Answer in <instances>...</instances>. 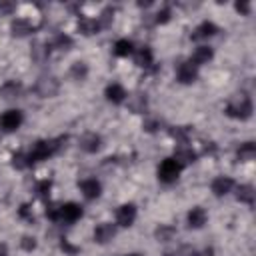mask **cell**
Wrapping results in <instances>:
<instances>
[{
	"mask_svg": "<svg viewBox=\"0 0 256 256\" xmlns=\"http://www.w3.org/2000/svg\"><path fill=\"white\" fill-rule=\"evenodd\" d=\"M62 142H66V136H60V138H52V140H36L32 144V148L26 152V162L28 166L36 164V162H42V160H48L52 154H56L62 146Z\"/></svg>",
	"mask_w": 256,
	"mask_h": 256,
	"instance_id": "obj_1",
	"label": "cell"
},
{
	"mask_svg": "<svg viewBox=\"0 0 256 256\" xmlns=\"http://www.w3.org/2000/svg\"><path fill=\"white\" fill-rule=\"evenodd\" d=\"M230 118H236V120H248L252 116V100L248 94L240 92V94H234L228 104H226V110H224Z\"/></svg>",
	"mask_w": 256,
	"mask_h": 256,
	"instance_id": "obj_2",
	"label": "cell"
},
{
	"mask_svg": "<svg viewBox=\"0 0 256 256\" xmlns=\"http://www.w3.org/2000/svg\"><path fill=\"white\" fill-rule=\"evenodd\" d=\"M34 90H36V94L42 96V98H52V96L58 94L60 82H58V78L52 76V74H42V76L36 80Z\"/></svg>",
	"mask_w": 256,
	"mask_h": 256,
	"instance_id": "obj_3",
	"label": "cell"
},
{
	"mask_svg": "<svg viewBox=\"0 0 256 256\" xmlns=\"http://www.w3.org/2000/svg\"><path fill=\"white\" fill-rule=\"evenodd\" d=\"M180 172H182V166L174 158H166L158 166V180L164 182V184H172V182L178 180Z\"/></svg>",
	"mask_w": 256,
	"mask_h": 256,
	"instance_id": "obj_4",
	"label": "cell"
},
{
	"mask_svg": "<svg viewBox=\"0 0 256 256\" xmlns=\"http://www.w3.org/2000/svg\"><path fill=\"white\" fill-rule=\"evenodd\" d=\"M22 122H24V114H22V110H18V108H10V110H6V112L0 116V128H2L4 132H14V130H18V128L22 126Z\"/></svg>",
	"mask_w": 256,
	"mask_h": 256,
	"instance_id": "obj_5",
	"label": "cell"
},
{
	"mask_svg": "<svg viewBox=\"0 0 256 256\" xmlns=\"http://www.w3.org/2000/svg\"><path fill=\"white\" fill-rule=\"evenodd\" d=\"M82 218V206L76 202H66L62 206H58V222L64 224H74L76 220Z\"/></svg>",
	"mask_w": 256,
	"mask_h": 256,
	"instance_id": "obj_6",
	"label": "cell"
},
{
	"mask_svg": "<svg viewBox=\"0 0 256 256\" xmlns=\"http://www.w3.org/2000/svg\"><path fill=\"white\" fill-rule=\"evenodd\" d=\"M136 214H138V210H136V206H134V204H122V206L116 210V222H118L120 226L128 228V226H132V224H134Z\"/></svg>",
	"mask_w": 256,
	"mask_h": 256,
	"instance_id": "obj_7",
	"label": "cell"
},
{
	"mask_svg": "<svg viewBox=\"0 0 256 256\" xmlns=\"http://www.w3.org/2000/svg\"><path fill=\"white\" fill-rule=\"evenodd\" d=\"M176 76H178V80H180L182 84H192V82L198 78V66H194L190 60H186V62H182V64L178 66Z\"/></svg>",
	"mask_w": 256,
	"mask_h": 256,
	"instance_id": "obj_8",
	"label": "cell"
},
{
	"mask_svg": "<svg viewBox=\"0 0 256 256\" xmlns=\"http://www.w3.org/2000/svg\"><path fill=\"white\" fill-rule=\"evenodd\" d=\"M22 94H24V86L16 80H8L0 86V96L4 100H16V98H22Z\"/></svg>",
	"mask_w": 256,
	"mask_h": 256,
	"instance_id": "obj_9",
	"label": "cell"
},
{
	"mask_svg": "<svg viewBox=\"0 0 256 256\" xmlns=\"http://www.w3.org/2000/svg\"><path fill=\"white\" fill-rule=\"evenodd\" d=\"M100 146H102V136L96 134V132H86V134L80 138V148H82L84 152H88V154L98 152Z\"/></svg>",
	"mask_w": 256,
	"mask_h": 256,
	"instance_id": "obj_10",
	"label": "cell"
},
{
	"mask_svg": "<svg viewBox=\"0 0 256 256\" xmlns=\"http://www.w3.org/2000/svg\"><path fill=\"white\" fill-rule=\"evenodd\" d=\"M114 236H116V226L110 224V222H102V224H98L96 230H94V240H96L98 244H108Z\"/></svg>",
	"mask_w": 256,
	"mask_h": 256,
	"instance_id": "obj_11",
	"label": "cell"
},
{
	"mask_svg": "<svg viewBox=\"0 0 256 256\" xmlns=\"http://www.w3.org/2000/svg\"><path fill=\"white\" fill-rule=\"evenodd\" d=\"M78 186H80V190H82L84 198H88V200L98 198V196H100V192H102V184H100L96 178H86V180H82Z\"/></svg>",
	"mask_w": 256,
	"mask_h": 256,
	"instance_id": "obj_12",
	"label": "cell"
},
{
	"mask_svg": "<svg viewBox=\"0 0 256 256\" xmlns=\"http://www.w3.org/2000/svg\"><path fill=\"white\" fill-rule=\"evenodd\" d=\"M212 192H214V196H226L232 188H234V180L230 178V176H218V178H214L212 180Z\"/></svg>",
	"mask_w": 256,
	"mask_h": 256,
	"instance_id": "obj_13",
	"label": "cell"
},
{
	"mask_svg": "<svg viewBox=\"0 0 256 256\" xmlns=\"http://www.w3.org/2000/svg\"><path fill=\"white\" fill-rule=\"evenodd\" d=\"M104 96H106V100L112 102V104H122L128 94H126V90H124L120 84H108L106 90H104Z\"/></svg>",
	"mask_w": 256,
	"mask_h": 256,
	"instance_id": "obj_14",
	"label": "cell"
},
{
	"mask_svg": "<svg viewBox=\"0 0 256 256\" xmlns=\"http://www.w3.org/2000/svg\"><path fill=\"white\" fill-rule=\"evenodd\" d=\"M188 226L190 228H202L204 224H206V220H208V214H206V210L204 208H200V206H194L190 212H188Z\"/></svg>",
	"mask_w": 256,
	"mask_h": 256,
	"instance_id": "obj_15",
	"label": "cell"
},
{
	"mask_svg": "<svg viewBox=\"0 0 256 256\" xmlns=\"http://www.w3.org/2000/svg\"><path fill=\"white\" fill-rule=\"evenodd\" d=\"M10 30H12V34H14V36H26V34L34 32V30H36V26H34L28 18H16V20L12 22Z\"/></svg>",
	"mask_w": 256,
	"mask_h": 256,
	"instance_id": "obj_16",
	"label": "cell"
},
{
	"mask_svg": "<svg viewBox=\"0 0 256 256\" xmlns=\"http://www.w3.org/2000/svg\"><path fill=\"white\" fill-rule=\"evenodd\" d=\"M218 32V26L214 22H202L200 26H196V30L192 32V40H202V38H210Z\"/></svg>",
	"mask_w": 256,
	"mask_h": 256,
	"instance_id": "obj_17",
	"label": "cell"
},
{
	"mask_svg": "<svg viewBox=\"0 0 256 256\" xmlns=\"http://www.w3.org/2000/svg\"><path fill=\"white\" fill-rule=\"evenodd\" d=\"M212 56H214V52H212L210 46H198V48L194 50L190 62H192L194 66H202V64H206L208 60H212Z\"/></svg>",
	"mask_w": 256,
	"mask_h": 256,
	"instance_id": "obj_18",
	"label": "cell"
},
{
	"mask_svg": "<svg viewBox=\"0 0 256 256\" xmlns=\"http://www.w3.org/2000/svg\"><path fill=\"white\" fill-rule=\"evenodd\" d=\"M198 158V154L192 150V148H188V146H182V148H178L176 152H174V160L184 168L186 164H192L194 160Z\"/></svg>",
	"mask_w": 256,
	"mask_h": 256,
	"instance_id": "obj_19",
	"label": "cell"
},
{
	"mask_svg": "<svg viewBox=\"0 0 256 256\" xmlns=\"http://www.w3.org/2000/svg\"><path fill=\"white\" fill-rule=\"evenodd\" d=\"M98 30H102V28H100V24H98L96 18H80L78 20V32H82L84 36L98 34Z\"/></svg>",
	"mask_w": 256,
	"mask_h": 256,
	"instance_id": "obj_20",
	"label": "cell"
},
{
	"mask_svg": "<svg viewBox=\"0 0 256 256\" xmlns=\"http://www.w3.org/2000/svg\"><path fill=\"white\" fill-rule=\"evenodd\" d=\"M30 56H32V60H36L38 64L46 62L48 56H50V44H46V42H34Z\"/></svg>",
	"mask_w": 256,
	"mask_h": 256,
	"instance_id": "obj_21",
	"label": "cell"
},
{
	"mask_svg": "<svg viewBox=\"0 0 256 256\" xmlns=\"http://www.w3.org/2000/svg\"><path fill=\"white\" fill-rule=\"evenodd\" d=\"M254 196H256V192H254L252 184H242L236 188V200H240L248 206H254Z\"/></svg>",
	"mask_w": 256,
	"mask_h": 256,
	"instance_id": "obj_22",
	"label": "cell"
},
{
	"mask_svg": "<svg viewBox=\"0 0 256 256\" xmlns=\"http://www.w3.org/2000/svg\"><path fill=\"white\" fill-rule=\"evenodd\" d=\"M254 156H256V144L254 142H244L236 150V158L240 162H250V160H254Z\"/></svg>",
	"mask_w": 256,
	"mask_h": 256,
	"instance_id": "obj_23",
	"label": "cell"
},
{
	"mask_svg": "<svg viewBox=\"0 0 256 256\" xmlns=\"http://www.w3.org/2000/svg\"><path fill=\"white\" fill-rule=\"evenodd\" d=\"M134 62H136V66H140V68H150V66H152V62H154L152 50H150L148 46L140 48V50L136 52V58H134Z\"/></svg>",
	"mask_w": 256,
	"mask_h": 256,
	"instance_id": "obj_24",
	"label": "cell"
},
{
	"mask_svg": "<svg viewBox=\"0 0 256 256\" xmlns=\"http://www.w3.org/2000/svg\"><path fill=\"white\" fill-rule=\"evenodd\" d=\"M174 234H176V228L170 226V224H160L156 228V232H154V236H156L158 242H168V240L174 238Z\"/></svg>",
	"mask_w": 256,
	"mask_h": 256,
	"instance_id": "obj_25",
	"label": "cell"
},
{
	"mask_svg": "<svg viewBox=\"0 0 256 256\" xmlns=\"http://www.w3.org/2000/svg\"><path fill=\"white\" fill-rule=\"evenodd\" d=\"M132 50H134V46H132V42L128 40V38H120V40H116V44H114V54L116 56H128V54H132Z\"/></svg>",
	"mask_w": 256,
	"mask_h": 256,
	"instance_id": "obj_26",
	"label": "cell"
},
{
	"mask_svg": "<svg viewBox=\"0 0 256 256\" xmlns=\"http://www.w3.org/2000/svg\"><path fill=\"white\" fill-rule=\"evenodd\" d=\"M70 76L74 78V80H86V76H88V64L86 62H74L72 66H70Z\"/></svg>",
	"mask_w": 256,
	"mask_h": 256,
	"instance_id": "obj_27",
	"label": "cell"
},
{
	"mask_svg": "<svg viewBox=\"0 0 256 256\" xmlns=\"http://www.w3.org/2000/svg\"><path fill=\"white\" fill-rule=\"evenodd\" d=\"M128 106H130L132 112H144V110H146V96H144V94H134V96H130Z\"/></svg>",
	"mask_w": 256,
	"mask_h": 256,
	"instance_id": "obj_28",
	"label": "cell"
},
{
	"mask_svg": "<svg viewBox=\"0 0 256 256\" xmlns=\"http://www.w3.org/2000/svg\"><path fill=\"white\" fill-rule=\"evenodd\" d=\"M72 44H74V42H72V38H70L68 34H58V36L54 38V42H52V46H54V48L64 50V52H66V50H70V48H72Z\"/></svg>",
	"mask_w": 256,
	"mask_h": 256,
	"instance_id": "obj_29",
	"label": "cell"
},
{
	"mask_svg": "<svg viewBox=\"0 0 256 256\" xmlns=\"http://www.w3.org/2000/svg\"><path fill=\"white\" fill-rule=\"evenodd\" d=\"M50 188H52V182H50V180H38L36 186H34V192H36L42 200H48V196H50Z\"/></svg>",
	"mask_w": 256,
	"mask_h": 256,
	"instance_id": "obj_30",
	"label": "cell"
},
{
	"mask_svg": "<svg viewBox=\"0 0 256 256\" xmlns=\"http://www.w3.org/2000/svg\"><path fill=\"white\" fill-rule=\"evenodd\" d=\"M112 16H114V8H112V6L104 8V10H102V14L96 18V20H98V24H100V28H108V26H110V22H112Z\"/></svg>",
	"mask_w": 256,
	"mask_h": 256,
	"instance_id": "obj_31",
	"label": "cell"
},
{
	"mask_svg": "<svg viewBox=\"0 0 256 256\" xmlns=\"http://www.w3.org/2000/svg\"><path fill=\"white\" fill-rule=\"evenodd\" d=\"M12 166H14V168H18V170H24V168H28V162H26V154H24V152H16V154L12 156Z\"/></svg>",
	"mask_w": 256,
	"mask_h": 256,
	"instance_id": "obj_32",
	"label": "cell"
},
{
	"mask_svg": "<svg viewBox=\"0 0 256 256\" xmlns=\"http://www.w3.org/2000/svg\"><path fill=\"white\" fill-rule=\"evenodd\" d=\"M16 10V4L10 2V0H0V16H6V14H12Z\"/></svg>",
	"mask_w": 256,
	"mask_h": 256,
	"instance_id": "obj_33",
	"label": "cell"
},
{
	"mask_svg": "<svg viewBox=\"0 0 256 256\" xmlns=\"http://www.w3.org/2000/svg\"><path fill=\"white\" fill-rule=\"evenodd\" d=\"M20 246H22L26 252H30V250H34V248H36V240H34L32 236H22Z\"/></svg>",
	"mask_w": 256,
	"mask_h": 256,
	"instance_id": "obj_34",
	"label": "cell"
},
{
	"mask_svg": "<svg viewBox=\"0 0 256 256\" xmlns=\"http://www.w3.org/2000/svg\"><path fill=\"white\" fill-rule=\"evenodd\" d=\"M170 256H198L196 254V250L192 248V246H182V248H178L174 254H170Z\"/></svg>",
	"mask_w": 256,
	"mask_h": 256,
	"instance_id": "obj_35",
	"label": "cell"
},
{
	"mask_svg": "<svg viewBox=\"0 0 256 256\" xmlns=\"http://www.w3.org/2000/svg\"><path fill=\"white\" fill-rule=\"evenodd\" d=\"M170 20V8H162V10H158V14H156V22L158 24H164V22H168Z\"/></svg>",
	"mask_w": 256,
	"mask_h": 256,
	"instance_id": "obj_36",
	"label": "cell"
},
{
	"mask_svg": "<svg viewBox=\"0 0 256 256\" xmlns=\"http://www.w3.org/2000/svg\"><path fill=\"white\" fill-rule=\"evenodd\" d=\"M46 216H48L52 222H58V206L48 204V206H46Z\"/></svg>",
	"mask_w": 256,
	"mask_h": 256,
	"instance_id": "obj_37",
	"label": "cell"
},
{
	"mask_svg": "<svg viewBox=\"0 0 256 256\" xmlns=\"http://www.w3.org/2000/svg\"><path fill=\"white\" fill-rule=\"evenodd\" d=\"M20 216L26 218L28 222H34V214L30 212V206H28V204H22V206H20Z\"/></svg>",
	"mask_w": 256,
	"mask_h": 256,
	"instance_id": "obj_38",
	"label": "cell"
},
{
	"mask_svg": "<svg viewBox=\"0 0 256 256\" xmlns=\"http://www.w3.org/2000/svg\"><path fill=\"white\" fill-rule=\"evenodd\" d=\"M236 10L244 16H248L250 14V2H236Z\"/></svg>",
	"mask_w": 256,
	"mask_h": 256,
	"instance_id": "obj_39",
	"label": "cell"
},
{
	"mask_svg": "<svg viewBox=\"0 0 256 256\" xmlns=\"http://www.w3.org/2000/svg\"><path fill=\"white\" fill-rule=\"evenodd\" d=\"M158 126H160L158 120H148V122H144V130H148V132H154Z\"/></svg>",
	"mask_w": 256,
	"mask_h": 256,
	"instance_id": "obj_40",
	"label": "cell"
},
{
	"mask_svg": "<svg viewBox=\"0 0 256 256\" xmlns=\"http://www.w3.org/2000/svg\"><path fill=\"white\" fill-rule=\"evenodd\" d=\"M60 248H62V250H66V252H70V254H74V252H78V248H74V246H70V244H68L66 240H62V242H60Z\"/></svg>",
	"mask_w": 256,
	"mask_h": 256,
	"instance_id": "obj_41",
	"label": "cell"
},
{
	"mask_svg": "<svg viewBox=\"0 0 256 256\" xmlns=\"http://www.w3.org/2000/svg\"><path fill=\"white\" fill-rule=\"evenodd\" d=\"M0 256H8V248H6V244H0Z\"/></svg>",
	"mask_w": 256,
	"mask_h": 256,
	"instance_id": "obj_42",
	"label": "cell"
},
{
	"mask_svg": "<svg viewBox=\"0 0 256 256\" xmlns=\"http://www.w3.org/2000/svg\"><path fill=\"white\" fill-rule=\"evenodd\" d=\"M212 254H214V250H212V248H206V250L202 252V256H212Z\"/></svg>",
	"mask_w": 256,
	"mask_h": 256,
	"instance_id": "obj_43",
	"label": "cell"
},
{
	"mask_svg": "<svg viewBox=\"0 0 256 256\" xmlns=\"http://www.w3.org/2000/svg\"><path fill=\"white\" fill-rule=\"evenodd\" d=\"M128 256H140V254H128Z\"/></svg>",
	"mask_w": 256,
	"mask_h": 256,
	"instance_id": "obj_44",
	"label": "cell"
},
{
	"mask_svg": "<svg viewBox=\"0 0 256 256\" xmlns=\"http://www.w3.org/2000/svg\"><path fill=\"white\" fill-rule=\"evenodd\" d=\"M164 256H170V254H164Z\"/></svg>",
	"mask_w": 256,
	"mask_h": 256,
	"instance_id": "obj_45",
	"label": "cell"
}]
</instances>
